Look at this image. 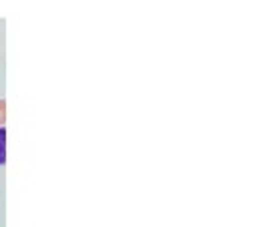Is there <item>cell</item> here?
<instances>
[{
	"label": "cell",
	"mask_w": 257,
	"mask_h": 227,
	"mask_svg": "<svg viewBox=\"0 0 257 227\" xmlns=\"http://www.w3.org/2000/svg\"><path fill=\"white\" fill-rule=\"evenodd\" d=\"M4 110H6V104L4 100H0V123H4Z\"/></svg>",
	"instance_id": "cell-2"
},
{
	"label": "cell",
	"mask_w": 257,
	"mask_h": 227,
	"mask_svg": "<svg viewBox=\"0 0 257 227\" xmlns=\"http://www.w3.org/2000/svg\"><path fill=\"white\" fill-rule=\"evenodd\" d=\"M6 163V129L0 127V165Z\"/></svg>",
	"instance_id": "cell-1"
}]
</instances>
